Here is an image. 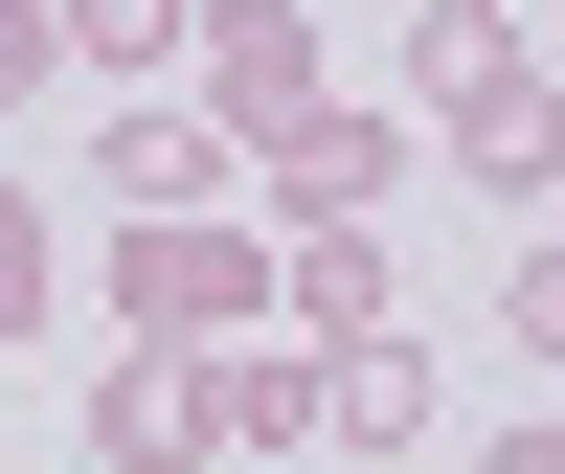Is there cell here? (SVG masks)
I'll return each instance as SVG.
<instances>
[{"mask_svg":"<svg viewBox=\"0 0 565 474\" xmlns=\"http://www.w3.org/2000/svg\"><path fill=\"white\" fill-rule=\"evenodd\" d=\"M45 294H68V271H45V204L0 181V340H45Z\"/></svg>","mask_w":565,"mask_h":474,"instance_id":"30bf717a","label":"cell"},{"mask_svg":"<svg viewBox=\"0 0 565 474\" xmlns=\"http://www.w3.org/2000/svg\"><path fill=\"white\" fill-rule=\"evenodd\" d=\"M407 68H430V136L476 181H543V45H521V0H430Z\"/></svg>","mask_w":565,"mask_h":474,"instance_id":"6da1fadb","label":"cell"},{"mask_svg":"<svg viewBox=\"0 0 565 474\" xmlns=\"http://www.w3.org/2000/svg\"><path fill=\"white\" fill-rule=\"evenodd\" d=\"M249 159H271V204L317 226V204H385V181H407V114H362V90H317V114H271Z\"/></svg>","mask_w":565,"mask_h":474,"instance_id":"277c9868","label":"cell"},{"mask_svg":"<svg viewBox=\"0 0 565 474\" xmlns=\"http://www.w3.org/2000/svg\"><path fill=\"white\" fill-rule=\"evenodd\" d=\"M249 474H340V452H249Z\"/></svg>","mask_w":565,"mask_h":474,"instance_id":"4fadbf2b","label":"cell"},{"mask_svg":"<svg viewBox=\"0 0 565 474\" xmlns=\"http://www.w3.org/2000/svg\"><path fill=\"white\" fill-rule=\"evenodd\" d=\"M249 316H271V249H249V226L136 204V249H114V340H249Z\"/></svg>","mask_w":565,"mask_h":474,"instance_id":"7a4b0ae2","label":"cell"},{"mask_svg":"<svg viewBox=\"0 0 565 474\" xmlns=\"http://www.w3.org/2000/svg\"><path fill=\"white\" fill-rule=\"evenodd\" d=\"M90 474H204V407H181V340L90 362Z\"/></svg>","mask_w":565,"mask_h":474,"instance_id":"5b68a950","label":"cell"},{"mask_svg":"<svg viewBox=\"0 0 565 474\" xmlns=\"http://www.w3.org/2000/svg\"><path fill=\"white\" fill-rule=\"evenodd\" d=\"M476 474H565V452H543V430H498V452H476Z\"/></svg>","mask_w":565,"mask_h":474,"instance_id":"7c38bea8","label":"cell"},{"mask_svg":"<svg viewBox=\"0 0 565 474\" xmlns=\"http://www.w3.org/2000/svg\"><path fill=\"white\" fill-rule=\"evenodd\" d=\"M407 430H430V362H407V340H317V452H407Z\"/></svg>","mask_w":565,"mask_h":474,"instance_id":"52a82bcc","label":"cell"},{"mask_svg":"<svg viewBox=\"0 0 565 474\" xmlns=\"http://www.w3.org/2000/svg\"><path fill=\"white\" fill-rule=\"evenodd\" d=\"M271 316H295V340H385V226H362V204H317L295 249H271Z\"/></svg>","mask_w":565,"mask_h":474,"instance_id":"8992f818","label":"cell"},{"mask_svg":"<svg viewBox=\"0 0 565 474\" xmlns=\"http://www.w3.org/2000/svg\"><path fill=\"white\" fill-rule=\"evenodd\" d=\"M90 181H114V204H204V181H226V114H204V90H136Z\"/></svg>","mask_w":565,"mask_h":474,"instance_id":"ba28073f","label":"cell"},{"mask_svg":"<svg viewBox=\"0 0 565 474\" xmlns=\"http://www.w3.org/2000/svg\"><path fill=\"white\" fill-rule=\"evenodd\" d=\"M45 45L68 68H181V0H45Z\"/></svg>","mask_w":565,"mask_h":474,"instance_id":"9c48e42d","label":"cell"},{"mask_svg":"<svg viewBox=\"0 0 565 474\" xmlns=\"http://www.w3.org/2000/svg\"><path fill=\"white\" fill-rule=\"evenodd\" d=\"M45 68H68V45H45V0H0V114H23Z\"/></svg>","mask_w":565,"mask_h":474,"instance_id":"8fae6325","label":"cell"},{"mask_svg":"<svg viewBox=\"0 0 565 474\" xmlns=\"http://www.w3.org/2000/svg\"><path fill=\"white\" fill-rule=\"evenodd\" d=\"M181 68H204L226 159H249L271 114H317V90H340V45H317V0H181Z\"/></svg>","mask_w":565,"mask_h":474,"instance_id":"3957f363","label":"cell"}]
</instances>
